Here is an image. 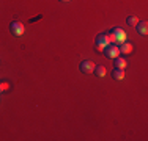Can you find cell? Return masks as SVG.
<instances>
[{
	"instance_id": "1",
	"label": "cell",
	"mask_w": 148,
	"mask_h": 141,
	"mask_svg": "<svg viewBox=\"0 0 148 141\" xmlns=\"http://www.w3.org/2000/svg\"><path fill=\"white\" fill-rule=\"evenodd\" d=\"M107 38H109V41H110V44H123V42L126 41V38H128V35H126L121 28H114V30L107 35Z\"/></svg>"
},
{
	"instance_id": "2",
	"label": "cell",
	"mask_w": 148,
	"mask_h": 141,
	"mask_svg": "<svg viewBox=\"0 0 148 141\" xmlns=\"http://www.w3.org/2000/svg\"><path fill=\"white\" fill-rule=\"evenodd\" d=\"M103 54H104V56L114 60V58H117V56L120 55V47H118L117 44H109L107 47L103 50Z\"/></svg>"
},
{
	"instance_id": "3",
	"label": "cell",
	"mask_w": 148,
	"mask_h": 141,
	"mask_svg": "<svg viewBox=\"0 0 148 141\" xmlns=\"http://www.w3.org/2000/svg\"><path fill=\"white\" fill-rule=\"evenodd\" d=\"M109 44H110V41H109L107 35H99L96 38V42H95V49H96V52H103Z\"/></svg>"
},
{
	"instance_id": "4",
	"label": "cell",
	"mask_w": 148,
	"mask_h": 141,
	"mask_svg": "<svg viewBox=\"0 0 148 141\" xmlns=\"http://www.w3.org/2000/svg\"><path fill=\"white\" fill-rule=\"evenodd\" d=\"M10 31H11L14 36H22L25 28H24V24L17 22V20H13V22L10 24Z\"/></svg>"
},
{
	"instance_id": "5",
	"label": "cell",
	"mask_w": 148,
	"mask_h": 141,
	"mask_svg": "<svg viewBox=\"0 0 148 141\" xmlns=\"http://www.w3.org/2000/svg\"><path fill=\"white\" fill-rule=\"evenodd\" d=\"M93 69H95V63L90 61V60H85V61L80 63V72L90 74V72H93Z\"/></svg>"
},
{
	"instance_id": "6",
	"label": "cell",
	"mask_w": 148,
	"mask_h": 141,
	"mask_svg": "<svg viewBox=\"0 0 148 141\" xmlns=\"http://www.w3.org/2000/svg\"><path fill=\"white\" fill-rule=\"evenodd\" d=\"M136 30H137V33H139V35L147 36V33H148V24H147V20H140V22H137L136 24Z\"/></svg>"
},
{
	"instance_id": "7",
	"label": "cell",
	"mask_w": 148,
	"mask_h": 141,
	"mask_svg": "<svg viewBox=\"0 0 148 141\" xmlns=\"http://www.w3.org/2000/svg\"><path fill=\"white\" fill-rule=\"evenodd\" d=\"M132 44L131 42H128V41H125L121 44V47H120V54H125V55H129V54H132Z\"/></svg>"
},
{
	"instance_id": "8",
	"label": "cell",
	"mask_w": 148,
	"mask_h": 141,
	"mask_svg": "<svg viewBox=\"0 0 148 141\" xmlns=\"http://www.w3.org/2000/svg\"><path fill=\"white\" fill-rule=\"evenodd\" d=\"M114 60H115V68H118V69H125L126 66H128V61H126V58L117 56V58H114Z\"/></svg>"
},
{
	"instance_id": "9",
	"label": "cell",
	"mask_w": 148,
	"mask_h": 141,
	"mask_svg": "<svg viewBox=\"0 0 148 141\" xmlns=\"http://www.w3.org/2000/svg\"><path fill=\"white\" fill-rule=\"evenodd\" d=\"M112 77H114L115 80H123L125 79V72H123V69L115 68L114 70H112Z\"/></svg>"
},
{
	"instance_id": "10",
	"label": "cell",
	"mask_w": 148,
	"mask_h": 141,
	"mask_svg": "<svg viewBox=\"0 0 148 141\" xmlns=\"http://www.w3.org/2000/svg\"><path fill=\"white\" fill-rule=\"evenodd\" d=\"M93 72H95V75H96V77L103 79V77L106 75V68H104V66H95Z\"/></svg>"
},
{
	"instance_id": "11",
	"label": "cell",
	"mask_w": 148,
	"mask_h": 141,
	"mask_svg": "<svg viewBox=\"0 0 148 141\" xmlns=\"http://www.w3.org/2000/svg\"><path fill=\"white\" fill-rule=\"evenodd\" d=\"M126 22H128V25H131V27H136V24L139 22V19H137L136 16H129Z\"/></svg>"
},
{
	"instance_id": "12",
	"label": "cell",
	"mask_w": 148,
	"mask_h": 141,
	"mask_svg": "<svg viewBox=\"0 0 148 141\" xmlns=\"http://www.w3.org/2000/svg\"><path fill=\"white\" fill-rule=\"evenodd\" d=\"M58 2H69V0H58Z\"/></svg>"
}]
</instances>
